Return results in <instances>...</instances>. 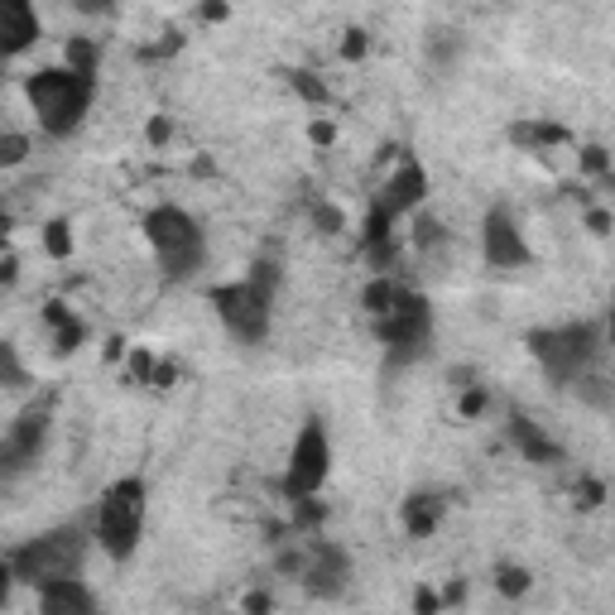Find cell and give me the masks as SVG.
<instances>
[{
  "label": "cell",
  "instance_id": "cell-23",
  "mask_svg": "<svg viewBox=\"0 0 615 615\" xmlns=\"http://www.w3.org/2000/svg\"><path fill=\"white\" fill-rule=\"evenodd\" d=\"M289 87H294L308 106H327V101H332V92H327V82H322L318 73H294L289 77Z\"/></svg>",
  "mask_w": 615,
  "mask_h": 615
},
{
  "label": "cell",
  "instance_id": "cell-27",
  "mask_svg": "<svg viewBox=\"0 0 615 615\" xmlns=\"http://www.w3.org/2000/svg\"><path fill=\"white\" fill-rule=\"evenodd\" d=\"M486 404H491V394L481 390L476 380L462 385V394H457V414H462V419H481V414H486Z\"/></svg>",
  "mask_w": 615,
  "mask_h": 615
},
{
  "label": "cell",
  "instance_id": "cell-31",
  "mask_svg": "<svg viewBox=\"0 0 615 615\" xmlns=\"http://www.w3.org/2000/svg\"><path fill=\"white\" fill-rule=\"evenodd\" d=\"M77 15H111L116 10V0H73Z\"/></svg>",
  "mask_w": 615,
  "mask_h": 615
},
{
  "label": "cell",
  "instance_id": "cell-19",
  "mask_svg": "<svg viewBox=\"0 0 615 615\" xmlns=\"http://www.w3.org/2000/svg\"><path fill=\"white\" fill-rule=\"evenodd\" d=\"M423 53H428V63L452 68V63L462 58V34H457V29H433V34L423 39Z\"/></svg>",
  "mask_w": 615,
  "mask_h": 615
},
{
  "label": "cell",
  "instance_id": "cell-26",
  "mask_svg": "<svg viewBox=\"0 0 615 615\" xmlns=\"http://www.w3.org/2000/svg\"><path fill=\"white\" fill-rule=\"evenodd\" d=\"M572 500H577V510H601V505H606V486H601L596 476H577Z\"/></svg>",
  "mask_w": 615,
  "mask_h": 615
},
{
  "label": "cell",
  "instance_id": "cell-3",
  "mask_svg": "<svg viewBox=\"0 0 615 615\" xmlns=\"http://www.w3.org/2000/svg\"><path fill=\"white\" fill-rule=\"evenodd\" d=\"M25 97L34 106V121L49 140H68L82 130V121L92 116V101H97V77L77 73L68 63L58 68H39L25 77Z\"/></svg>",
  "mask_w": 615,
  "mask_h": 615
},
{
  "label": "cell",
  "instance_id": "cell-36",
  "mask_svg": "<svg viewBox=\"0 0 615 615\" xmlns=\"http://www.w3.org/2000/svg\"><path fill=\"white\" fill-rule=\"evenodd\" d=\"M308 135H313V145H332V125H327V121H318Z\"/></svg>",
  "mask_w": 615,
  "mask_h": 615
},
{
  "label": "cell",
  "instance_id": "cell-11",
  "mask_svg": "<svg viewBox=\"0 0 615 615\" xmlns=\"http://www.w3.org/2000/svg\"><path fill=\"white\" fill-rule=\"evenodd\" d=\"M481 255L491 270H524L534 265V250L524 241V226L505 202H491L486 217H481Z\"/></svg>",
  "mask_w": 615,
  "mask_h": 615
},
{
  "label": "cell",
  "instance_id": "cell-24",
  "mask_svg": "<svg viewBox=\"0 0 615 615\" xmlns=\"http://www.w3.org/2000/svg\"><path fill=\"white\" fill-rule=\"evenodd\" d=\"M577 169L591 173V178H606V183L615 178V173H611V154H606L601 145H582V149H577Z\"/></svg>",
  "mask_w": 615,
  "mask_h": 615
},
{
  "label": "cell",
  "instance_id": "cell-14",
  "mask_svg": "<svg viewBox=\"0 0 615 615\" xmlns=\"http://www.w3.org/2000/svg\"><path fill=\"white\" fill-rule=\"evenodd\" d=\"M505 433H510V443H515V452L524 462H534V467H558V462H563V447L553 443L529 414L515 409V414L505 419Z\"/></svg>",
  "mask_w": 615,
  "mask_h": 615
},
{
  "label": "cell",
  "instance_id": "cell-6",
  "mask_svg": "<svg viewBox=\"0 0 615 615\" xmlns=\"http://www.w3.org/2000/svg\"><path fill=\"white\" fill-rule=\"evenodd\" d=\"M601 351H606L601 322H558V327L529 332V356L539 361L548 385H558V390H572L587 370H596Z\"/></svg>",
  "mask_w": 615,
  "mask_h": 615
},
{
  "label": "cell",
  "instance_id": "cell-20",
  "mask_svg": "<svg viewBox=\"0 0 615 615\" xmlns=\"http://www.w3.org/2000/svg\"><path fill=\"white\" fill-rule=\"evenodd\" d=\"M495 591H500V596H510V601H524V596L534 591V577H529V567L495 563Z\"/></svg>",
  "mask_w": 615,
  "mask_h": 615
},
{
  "label": "cell",
  "instance_id": "cell-34",
  "mask_svg": "<svg viewBox=\"0 0 615 615\" xmlns=\"http://www.w3.org/2000/svg\"><path fill=\"white\" fill-rule=\"evenodd\" d=\"M145 135H149V145H164V140H169V121H164V116H154Z\"/></svg>",
  "mask_w": 615,
  "mask_h": 615
},
{
  "label": "cell",
  "instance_id": "cell-22",
  "mask_svg": "<svg viewBox=\"0 0 615 615\" xmlns=\"http://www.w3.org/2000/svg\"><path fill=\"white\" fill-rule=\"evenodd\" d=\"M63 63L77 68V73H92L97 77V63H101V49L92 39H68V49H63Z\"/></svg>",
  "mask_w": 615,
  "mask_h": 615
},
{
  "label": "cell",
  "instance_id": "cell-5",
  "mask_svg": "<svg viewBox=\"0 0 615 615\" xmlns=\"http://www.w3.org/2000/svg\"><path fill=\"white\" fill-rule=\"evenodd\" d=\"M145 519H149L145 476H116V481L101 491L97 510H92L97 548L111 563H130V558L140 553V539H145Z\"/></svg>",
  "mask_w": 615,
  "mask_h": 615
},
{
  "label": "cell",
  "instance_id": "cell-4",
  "mask_svg": "<svg viewBox=\"0 0 615 615\" xmlns=\"http://www.w3.org/2000/svg\"><path fill=\"white\" fill-rule=\"evenodd\" d=\"M145 241L154 250V260H159V270L169 284H193L197 274L207 270V231L197 222L188 207H178V202H159L154 212L145 217Z\"/></svg>",
  "mask_w": 615,
  "mask_h": 615
},
{
  "label": "cell",
  "instance_id": "cell-17",
  "mask_svg": "<svg viewBox=\"0 0 615 615\" xmlns=\"http://www.w3.org/2000/svg\"><path fill=\"white\" fill-rule=\"evenodd\" d=\"M404 294V284H399V279H394L390 270H375L366 279V289H361V308H366V318L375 322V318H385V313H390L394 308V298Z\"/></svg>",
  "mask_w": 615,
  "mask_h": 615
},
{
  "label": "cell",
  "instance_id": "cell-15",
  "mask_svg": "<svg viewBox=\"0 0 615 615\" xmlns=\"http://www.w3.org/2000/svg\"><path fill=\"white\" fill-rule=\"evenodd\" d=\"M443 515H447V500L438 491H414V495H404V505H399V519H404V534L409 539L438 534Z\"/></svg>",
  "mask_w": 615,
  "mask_h": 615
},
{
  "label": "cell",
  "instance_id": "cell-1",
  "mask_svg": "<svg viewBox=\"0 0 615 615\" xmlns=\"http://www.w3.org/2000/svg\"><path fill=\"white\" fill-rule=\"evenodd\" d=\"M92 548H97L92 524H58V529H44V534L25 539L20 548H10L5 563H0V577H5L0 582V601L10 596V587L39 591L53 577H82Z\"/></svg>",
  "mask_w": 615,
  "mask_h": 615
},
{
  "label": "cell",
  "instance_id": "cell-13",
  "mask_svg": "<svg viewBox=\"0 0 615 615\" xmlns=\"http://www.w3.org/2000/svg\"><path fill=\"white\" fill-rule=\"evenodd\" d=\"M34 601H39L44 615H97L101 611L97 591L87 587L82 577H53V582H44V587L34 591Z\"/></svg>",
  "mask_w": 615,
  "mask_h": 615
},
{
  "label": "cell",
  "instance_id": "cell-7",
  "mask_svg": "<svg viewBox=\"0 0 615 615\" xmlns=\"http://www.w3.org/2000/svg\"><path fill=\"white\" fill-rule=\"evenodd\" d=\"M375 342L385 346V361L390 366H414L428 356L433 346V303L414 289L394 298V308L385 318H375Z\"/></svg>",
  "mask_w": 615,
  "mask_h": 615
},
{
  "label": "cell",
  "instance_id": "cell-8",
  "mask_svg": "<svg viewBox=\"0 0 615 615\" xmlns=\"http://www.w3.org/2000/svg\"><path fill=\"white\" fill-rule=\"evenodd\" d=\"M332 476V438L322 419H303V428L294 433L289 462H284V500H308L318 495Z\"/></svg>",
  "mask_w": 615,
  "mask_h": 615
},
{
  "label": "cell",
  "instance_id": "cell-25",
  "mask_svg": "<svg viewBox=\"0 0 615 615\" xmlns=\"http://www.w3.org/2000/svg\"><path fill=\"white\" fill-rule=\"evenodd\" d=\"M25 159H29V135L5 130V135H0V164H5V169H20Z\"/></svg>",
  "mask_w": 615,
  "mask_h": 615
},
{
  "label": "cell",
  "instance_id": "cell-12",
  "mask_svg": "<svg viewBox=\"0 0 615 615\" xmlns=\"http://www.w3.org/2000/svg\"><path fill=\"white\" fill-rule=\"evenodd\" d=\"M39 5L34 0H0V53L5 58H20L39 44Z\"/></svg>",
  "mask_w": 615,
  "mask_h": 615
},
{
  "label": "cell",
  "instance_id": "cell-21",
  "mask_svg": "<svg viewBox=\"0 0 615 615\" xmlns=\"http://www.w3.org/2000/svg\"><path fill=\"white\" fill-rule=\"evenodd\" d=\"M39 236H44V250H49L53 260H73L77 236H73V226H68V222H49Z\"/></svg>",
  "mask_w": 615,
  "mask_h": 615
},
{
  "label": "cell",
  "instance_id": "cell-28",
  "mask_svg": "<svg viewBox=\"0 0 615 615\" xmlns=\"http://www.w3.org/2000/svg\"><path fill=\"white\" fill-rule=\"evenodd\" d=\"M0 366H5V390H25V366H20V351H15V342L0 346Z\"/></svg>",
  "mask_w": 615,
  "mask_h": 615
},
{
  "label": "cell",
  "instance_id": "cell-9",
  "mask_svg": "<svg viewBox=\"0 0 615 615\" xmlns=\"http://www.w3.org/2000/svg\"><path fill=\"white\" fill-rule=\"evenodd\" d=\"M49 433H53L49 404H29L25 414H15V423L0 438V471H5V481L25 476L29 467H39V457L49 452Z\"/></svg>",
  "mask_w": 615,
  "mask_h": 615
},
{
  "label": "cell",
  "instance_id": "cell-37",
  "mask_svg": "<svg viewBox=\"0 0 615 615\" xmlns=\"http://www.w3.org/2000/svg\"><path fill=\"white\" fill-rule=\"evenodd\" d=\"M414 606H419V611H438V596H428V591H419V596H414Z\"/></svg>",
  "mask_w": 615,
  "mask_h": 615
},
{
  "label": "cell",
  "instance_id": "cell-30",
  "mask_svg": "<svg viewBox=\"0 0 615 615\" xmlns=\"http://www.w3.org/2000/svg\"><path fill=\"white\" fill-rule=\"evenodd\" d=\"M366 34H361V29H351V34H346L342 39V58H366Z\"/></svg>",
  "mask_w": 615,
  "mask_h": 615
},
{
  "label": "cell",
  "instance_id": "cell-35",
  "mask_svg": "<svg viewBox=\"0 0 615 615\" xmlns=\"http://www.w3.org/2000/svg\"><path fill=\"white\" fill-rule=\"evenodd\" d=\"M601 332H606V351H615V294H611V308L601 318Z\"/></svg>",
  "mask_w": 615,
  "mask_h": 615
},
{
  "label": "cell",
  "instance_id": "cell-29",
  "mask_svg": "<svg viewBox=\"0 0 615 615\" xmlns=\"http://www.w3.org/2000/svg\"><path fill=\"white\" fill-rule=\"evenodd\" d=\"M308 212H313V226H318L322 236H337V231H342V226H346V217H342V212H337V207H327V202H313Z\"/></svg>",
  "mask_w": 615,
  "mask_h": 615
},
{
  "label": "cell",
  "instance_id": "cell-32",
  "mask_svg": "<svg viewBox=\"0 0 615 615\" xmlns=\"http://www.w3.org/2000/svg\"><path fill=\"white\" fill-rule=\"evenodd\" d=\"M587 226H591V236H606V231H611V212L591 207V212H587Z\"/></svg>",
  "mask_w": 615,
  "mask_h": 615
},
{
  "label": "cell",
  "instance_id": "cell-2",
  "mask_svg": "<svg viewBox=\"0 0 615 615\" xmlns=\"http://www.w3.org/2000/svg\"><path fill=\"white\" fill-rule=\"evenodd\" d=\"M279 284H284V265L270 260V255H260L241 279H231V284H217V289H212V308H217V318H222V327L241 346H260L265 337H270L274 308H279Z\"/></svg>",
  "mask_w": 615,
  "mask_h": 615
},
{
  "label": "cell",
  "instance_id": "cell-33",
  "mask_svg": "<svg viewBox=\"0 0 615 615\" xmlns=\"http://www.w3.org/2000/svg\"><path fill=\"white\" fill-rule=\"evenodd\" d=\"M226 15H231V5H226V0H207V5H202V20H212V25L226 20Z\"/></svg>",
  "mask_w": 615,
  "mask_h": 615
},
{
  "label": "cell",
  "instance_id": "cell-16",
  "mask_svg": "<svg viewBox=\"0 0 615 615\" xmlns=\"http://www.w3.org/2000/svg\"><path fill=\"white\" fill-rule=\"evenodd\" d=\"M39 322L49 327V337H53V351H77V346L87 342V322L77 318L68 303H44V313H39Z\"/></svg>",
  "mask_w": 615,
  "mask_h": 615
},
{
  "label": "cell",
  "instance_id": "cell-10",
  "mask_svg": "<svg viewBox=\"0 0 615 615\" xmlns=\"http://www.w3.org/2000/svg\"><path fill=\"white\" fill-rule=\"evenodd\" d=\"M433 193V178L423 169L414 154H394V169L385 173V183H380V193H375V212H385L390 222H409L414 212H423V202Z\"/></svg>",
  "mask_w": 615,
  "mask_h": 615
},
{
  "label": "cell",
  "instance_id": "cell-18",
  "mask_svg": "<svg viewBox=\"0 0 615 615\" xmlns=\"http://www.w3.org/2000/svg\"><path fill=\"white\" fill-rule=\"evenodd\" d=\"M510 140L524 149H553V145H567L572 135L558 121H515L510 125Z\"/></svg>",
  "mask_w": 615,
  "mask_h": 615
}]
</instances>
